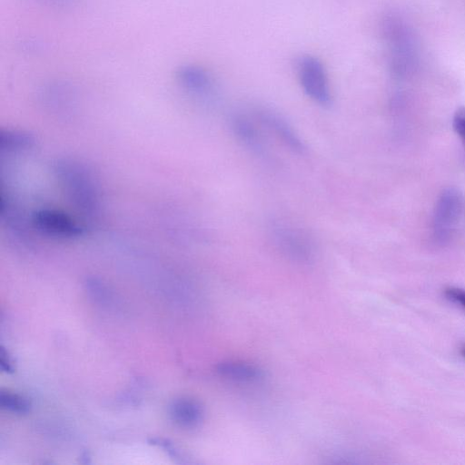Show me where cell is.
<instances>
[{
    "label": "cell",
    "mask_w": 465,
    "mask_h": 465,
    "mask_svg": "<svg viewBox=\"0 0 465 465\" xmlns=\"http://www.w3.org/2000/svg\"><path fill=\"white\" fill-rule=\"evenodd\" d=\"M452 126L465 146V106L459 108L454 114Z\"/></svg>",
    "instance_id": "cell-13"
},
{
    "label": "cell",
    "mask_w": 465,
    "mask_h": 465,
    "mask_svg": "<svg viewBox=\"0 0 465 465\" xmlns=\"http://www.w3.org/2000/svg\"><path fill=\"white\" fill-rule=\"evenodd\" d=\"M444 293L448 300L465 310V289L450 286L445 289Z\"/></svg>",
    "instance_id": "cell-14"
},
{
    "label": "cell",
    "mask_w": 465,
    "mask_h": 465,
    "mask_svg": "<svg viewBox=\"0 0 465 465\" xmlns=\"http://www.w3.org/2000/svg\"><path fill=\"white\" fill-rule=\"evenodd\" d=\"M178 81L185 93L196 102L211 105L218 97V87L213 74L201 66L188 65L181 69Z\"/></svg>",
    "instance_id": "cell-6"
},
{
    "label": "cell",
    "mask_w": 465,
    "mask_h": 465,
    "mask_svg": "<svg viewBox=\"0 0 465 465\" xmlns=\"http://www.w3.org/2000/svg\"><path fill=\"white\" fill-rule=\"evenodd\" d=\"M460 353L465 358V345L460 348Z\"/></svg>",
    "instance_id": "cell-16"
},
{
    "label": "cell",
    "mask_w": 465,
    "mask_h": 465,
    "mask_svg": "<svg viewBox=\"0 0 465 465\" xmlns=\"http://www.w3.org/2000/svg\"><path fill=\"white\" fill-rule=\"evenodd\" d=\"M203 408L193 399L182 398L174 401L170 407V415L179 426L192 429L203 420Z\"/></svg>",
    "instance_id": "cell-10"
},
{
    "label": "cell",
    "mask_w": 465,
    "mask_h": 465,
    "mask_svg": "<svg viewBox=\"0 0 465 465\" xmlns=\"http://www.w3.org/2000/svg\"><path fill=\"white\" fill-rule=\"evenodd\" d=\"M229 124L236 140L245 148L259 155L265 153L264 137L252 113L235 112L231 114Z\"/></svg>",
    "instance_id": "cell-8"
},
{
    "label": "cell",
    "mask_w": 465,
    "mask_h": 465,
    "mask_svg": "<svg viewBox=\"0 0 465 465\" xmlns=\"http://www.w3.org/2000/svg\"><path fill=\"white\" fill-rule=\"evenodd\" d=\"M0 367L2 371L7 373L13 372L12 363L10 362L9 357L4 348H1L0 350Z\"/></svg>",
    "instance_id": "cell-15"
},
{
    "label": "cell",
    "mask_w": 465,
    "mask_h": 465,
    "mask_svg": "<svg viewBox=\"0 0 465 465\" xmlns=\"http://www.w3.org/2000/svg\"><path fill=\"white\" fill-rule=\"evenodd\" d=\"M216 371L223 378L240 383L258 382L264 377L260 367L239 361H222L217 365Z\"/></svg>",
    "instance_id": "cell-9"
},
{
    "label": "cell",
    "mask_w": 465,
    "mask_h": 465,
    "mask_svg": "<svg viewBox=\"0 0 465 465\" xmlns=\"http://www.w3.org/2000/svg\"><path fill=\"white\" fill-rule=\"evenodd\" d=\"M35 136L23 129L0 130V154H15L32 149L35 144Z\"/></svg>",
    "instance_id": "cell-11"
},
{
    "label": "cell",
    "mask_w": 465,
    "mask_h": 465,
    "mask_svg": "<svg viewBox=\"0 0 465 465\" xmlns=\"http://www.w3.org/2000/svg\"><path fill=\"white\" fill-rule=\"evenodd\" d=\"M299 83L313 102L326 106L331 102V92L326 68L322 62L312 54H302L296 60Z\"/></svg>",
    "instance_id": "cell-3"
},
{
    "label": "cell",
    "mask_w": 465,
    "mask_h": 465,
    "mask_svg": "<svg viewBox=\"0 0 465 465\" xmlns=\"http://www.w3.org/2000/svg\"><path fill=\"white\" fill-rule=\"evenodd\" d=\"M460 198L457 191L448 189L444 191L435 208L434 237L442 243L451 234L460 212Z\"/></svg>",
    "instance_id": "cell-7"
},
{
    "label": "cell",
    "mask_w": 465,
    "mask_h": 465,
    "mask_svg": "<svg viewBox=\"0 0 465 465\" xmlns=\"http://www.w3.org/2000/svg\"><path fill=\"white\" fill-rule=\"evenodd\" d=\"M31 223L42 234L54 238L75 239L85 232L71 215L53 208L35 210L31 215Z\"/></svg>",
    "instance_id": "cell-4"
},
{
    "label": "cell",
    "mask_w": 465,
    "mask_h": 465,
    "mask_svg": "<svg viewBox=\"0 0 465 465\" xmlns=\"http://www.w3.org/2000/svg\"><path fill=\"white\" fill-rule=\"evenodd\" d=\"M260 125L269 131L286 148L294 153L302 155L306 146L292 125L275 110L258 106L252 111Z\"/></svg>",
    "instance_id": "cell-5"
},
{
    "label": "cell",
    "mask_w": 465,
    "mask_h": 465,
    "mask_svg": "<svg viewBox=\"0 0 465 465\" xmlns=\"http://www.w3.org/2000/svg\"><path fill=\"white\" fill-rule=\"evenodd\" d=\"M53 172L69 202L83 215L94 217L101 208V191L93 171L82 162L72 158H58Z\"/></svg>",
    "instance_id": "cell-1"
},
{
    "label": "cell",
    "mask_w": 465,
    "mask_h": 465,
    "mask_svg": "<svg viewBox=\"0 0 465 465\" xmlns=\"http://www.w3.org/2000/svg\"><path fill=\"white\" fill-rule=\"evenodd\" d=\"M269 232L273 244L290 261L309 264L314 260L315 242L302 227L282 219H274L270 222Z\"/></svg>",
    "instance_id": "cell-2"
},
{
    "label": "cell",
    "mask_w": 465,
    "mask_h": 465,
    "mask_svg": "<svg viewBox=\"0 0 465 465\" xmlns=\"http://www.w3.org/2000/svg\"><path fill=\"white\" fill-rule=\"evenodd\" d=\"M0 405L3 409L18 414H25L30 409L26 399L8 391L0 392Z\"/></svg>",
    "instance_id": "cell-12"
}]
</instances>
